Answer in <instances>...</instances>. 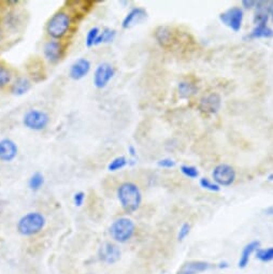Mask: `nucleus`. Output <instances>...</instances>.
<instances>
[{
    "instance_id": "nucleus-13",
    "label": "nucleus",
    "mask_w": 273,
    "mask_h": 274,
    "mask_svg": "<svg viewBox=\"0 0 273 274\" xmlns=\"http://www.w3.org/2000/svg\"><path fill=\"white\" fill-rule=\"evenodd\" d=\"M148 17V11L144 8L135 7L132 8L130 11L125 15L123 22H122V28L123 29H130L134 27L135 25H139Z\"/></svg>"
},
{
    "instance_id": "nucleus-12",
    "label": "nucleus",
    "mask_w": 273,
    "mask_h": 274,
    "mask_svg": "<svg viewBox=\"0 0 273 274\" xmlns=\"http://www.w3.org/2000/svg\"><path fill=\"white\" fill-rule=\"evenodd\" d=\"M92 69V62L87 58H78L69 69V78L73 81H80L88 76Z\"/></svg>"
},
{
    "instance_id": "nucleus-30",
    "label": "nucleus",
    "mask_w": 273,
    "mask_h": 274,
    "mask_svg": "<svg viewBox=\"0 0 273 274\" xmlns=\"http://www.w3.org/2000/svg\"><path fill=\"white\" fill-rule=\"evenodd\" d=\"M181 172L186 177H190V178H197L199 176V171L194 166H188V165L181 166Z\"/></svg>"
},
{
    "instance_id": "nucleus-24",
    "label": "nucleus",
    "mask_w": 273,
    "mask_h": 274,
    "mask_svg": "<svg viewBox=\"0 0 273 274\" xmlns=\"http://www.w3.org/2000/svg\"><path fill=\"white\" fill-rule=\"evenodd\" d=\"M170 37H171V33L169 28H167V27H163V26L158 27L155 31V38L162 47H166L167 43H169Z\"/></svg>"
},
{
    "instance_id": "nucleus-3",
    "label": "nucleus",
    "mask_w": 273,
    "mask_h": 274,
    "mask_svg": "<svg viewBox=\"0 0 273 274\" xmlns=\"http://www.w3.org/2000/svg\"><path fill=\"white\" fill-rule=\"evenodd\" d=\"M47 225L44 215L40 212H29L18 219L16 229L23 237H33L40 234Z\"/></svg>"
},
{
    "instance_id": "nucleus-15",
    "label": "nucleus",
    "mask_w": 273,
    "mask_h": 274,
    "mask_svg": "<svg viewBox=\"0 0 273 274\" xmlns=\"http://www.w3.org/2000/svg\"><path fill=\"white\" fill-rule=\"evenodd\" d=\"M211 267L209 262L202 260H193L183 263L177 270L176 274H200L204 271H208Z\"/></svg>"
},
{
    "instance_id": "nucleus-25",
    "label": "nucleus",
    "mask_w": 273,
    "mask_h": 274,
    "mask_svg": "<svg viewBox=\"0 0 273 274\" xmlns=\"http://www.w3.org/2000/svg\"><path fill=\"white\" fill-rule=\"evenodd\" d=\"M12 81V73L6 66L0 65V90L8 86Z\"/></svg>"
},
{
    "instance_id": "nucleus-16",
    "label": "nucleus",
    "mask_w": 273,
    "mask_h": 274,
    "mask_svg": "<svg viewBox=\"0 0 273 274\" xmlns=\"http://www.w3.org/2000/svg\"><path fill=\"white\" fill-rule=\"evenodd\" d=\"M255 9H256V12L254 15L255 25L256 26L267 25L271 10V2H257Z\"/></svg>"
},
{
    "instance_id": "nucleus-11",
    "label": "nucleus",
    "mask_w": 273,
    "mask_h": 274,
    "mask_svg": "<svg viewBox=\"0 0 273 274\" xmlns=\"http://www.w3.org/2000/svg\"><path fill=\"white\" fill-rule=\"evenodd\" d=\"M222 107V98L218 94L211 93L206 95L199 102V110L207 115L216 114Z\"/></svg>"
},
{
    "instance_id": "nucleus-5",
    "label": "nucleus",
    "mask_w": 273,
    "mask_h": 274,
    "mask_svg": "<svg viewBox=\"0 0 273 274\" xmlns=\"http://www.w3.org/2000/svg\"><path fill=\"white\" fill-rule=\"evenodd\" d=\"M50 115L40 109H30L23 117V125L25 128L33 131L44 130L50 124Z\"/></svg>"
},
{
    "instance_id": "nucleus-4",
    "label": "nucleus",
    "mask_w": 273,
    "mask_h": 274,
    "mask_svg": "<svg viewBox=\"0 0 273 274\" xmlns=\"http://www.w3.org/2000/svg\"><path fill=\"white\" fill-rule=\"evenodd\" d=\"M109 233L115 242L126 243L133 237L135 233V224L128 217H120L112 223Z\"/></svg>"
},
{
    "instance_id": "nucleus-17",
    "label": "nucleus",
    "mask_w": 273,
    "mask_h": 274,
    "mask_svg": "<svg viewBox=\"0 0 273 274\" xmlns=\"http://www.w3.org/2000/svg\"><path fill=\"white\" fill-rule=\"evenodd\" d=\"M260 247V242L259 241H252L249 243H247L241 253L239 261H238V267L240 269H244L247 267L251 256L253 255V253H256V250Z\"/></svg>"
},
{
    "instance_id": "nucleus-23",
    "label": "nucleus",
    "mask_w": 273,
    "mask_h": 274,
    "mask_svg": "<svg viewBox=\"0 0 273 274\" xmlns=\"http://www.w3.org/2000/svg\"><path fill=\"white\" fill-rule=\"evenodd\" d=\"M126 166H128V159L125 156H118L113 158V159L108 165V170L110 172H117L120 171Z\"/></svg>"
},
{
    "instance_id": "nucleus-39",
    "label": "nucleus",
    "mask_w": 273,
    "mask_h": 274,
    "mask_svg": "<svg viewBox=\"0 0 273 274\" xmlns=\"http://www.w3.org/2000/svg\"><path fill=\"white\" fill-rule=\"evenodd\" d=\"M2 40H3V30L0 28V42H2Z\"/></svg>"
},
{
    "instance_id": "nucleus-20",
    "label": "nucleus",
    "mask_w": 273,
    "mask_h": 274,
    "mask_svg": "<svg viewBox=\"0 0 273 274\" xmlns=\"http://www.w3.org/2000/svg\"><path fill=\"white\" fill-rule=\"evenodd\" d=\"M46 184V177L41 172H35L28 178V187L30 191L39 192Z\"/></svg>"
},
{
    "instance_id": "nucleus-27",
    "label": "nucleus",
    "mask_w": 273,
    "mask_h": 274,
    "mask_svg": "<svg viewBox=\"0 0 273 274\" xmlns=\"http://www.w3.org/2000/svg\"><path fill=\"white\" fill-rule=\"evenodd\" d=\"M99 34H100V29L97 26L92 27L87 31L86 38H85V45H86V48L90 49L93 47H95V43H96V41H97V38H98Z\"/></svg>"
},
{
    "instance_id": "nucleus-35",
    "label": "nucleus",
    "mask_w": 273,
    "mask_h": 274,
    "mask_svg": "<svg viewBox=\"0 0 273 274\" xmlns=\"http://www.w3.org/2000/svg\"><path fill=\"white\" fill-rule=\"evenodd\" d=\"M128 153H129L130 157H131V161H129V162H133L136 158V150L134 149L133 145L128 146ZM133 164H135V162H133Z\"/></svg>"
},
{
    "instance_id": "nucleus-31",
    "label": "nucleus",
    "mask_w": 273,
    "mask_h": 274,
    "mask_svg": "<svg viewBox=\"0 0 273 274\" xmlns=\"http://www.w3.org/2000/svg\"><path fill=\"white\" fill-rule=\"evenodd\" d=\"M191 233V225L188 223H184L181 227H180V230H178L177 233V240L178 241H184L186 239V237L190 235Z\"/></svg>"
},
{
    "instance_id": "nucleus-9",
    "label": "nucleus",
    "mask_w": 273,
    "mask_h": 274,
    "mask_svg": "<svg viewBox=\"0 0 273 274\" xmlns=\"http://www.w3.org/2000/svg\"><path fill=\"white\" fill-rule=\"evenodd\" d=\"M122 252L120 247L113 243V242H104L98 249V257L99 259L107 263V265H113L121 259Z\"/></svg>"
},
{
    "instance_id": "nucleus-18",
    "label": "nucleus",
    "mask_w": 273,
    "mask_h": 274,
    "mask_svg": "<svg viewBox=\"0 0 273 274\" xmlns=\"http://www.w3.org/2000/svg\"><path fill=\"white\" fill-rule=\"evenodd\" d=\"M30 89H31L30 80L26 77H19L11 84V87H10V93H11L13 96L20 97V96H24V95H26Z\"/></svg>"
},
{
    "instance_id": "nucleus-14",
    "label": "nucleus",
    "mask_w": 273,
    "mask_h": 274,
    "mask_svg": "<svg viewBox=\"0 0 273 274\" xmlns=\"http://www.w3.org/2000/svg\"><path fill=\"white\" fill-rule=\"evenodd\" d=\"M18 154L17 144L10 138L0 139V162L12 163Z\"/></svg>"
},
{
    "instance_id": "nucleus-26",
    "label": "nucleus",
    "mask_w": 273,
    "mask_h": 274,
    "mask_svg": "<svg viewBox=\"0 0 273 274\" xmlns=\"http://www.w3.org/2000/svg\"><path fill=\"white\" fill-rule=\"evenodd\" d=\"M20 23V18L15 12H8L4 17V25L9 29L16 28Z\"/></svg>"
},
{
    "instance_id": "nucleus-29",
    "label": "nucleus",
    "mask_w": 273,
    "mask_h": 274,
    "mask_svg": "<svg viewBox=\"0 0 273 274\" xmlns=\"http://www.w3.org/2000/svg\"><path fill=\"white\" fill-rule=\"evenodd\" d=\"M200 186L204 189H207V191H210V192H214V193H217L220 191V186H218L214 181H211L210 178L208 177H201L200 178Z\"/></svg>"
},
{
    "instance_id": "nucleus-6",
    "label": "nucleus",
    "mask_w": 273,
    "mask_h": 274,
    "mask_svg": "<svg viewBox=\"0 0 273 274\" xmlns=\"http://www.w3.org/2000/svg\"><path fill=\"white\" fill-rule=\"evenodd\" d=\"M115 76V68L110 62H101L99 64L93 76V84L94 86L98 89H103L108 86V84Z\"/></svg>"
},
{
    "instance_id": "nucleus-21",
    "label": "nucleus",
    "mask_w": 273,
    "mask_h": 274,
    "mask_svg": "<svg viewBox=\"0 0 273 274\" xmlns=\"http://www.w3.org/2000/svg\"><path fill=\"white\" fill-rule=\"evenodd\" d=\"M117 30L111 29V28H104L100 30V34L97 38V41L95 43V47L101 45V44H108L111 43V42L114 41V39L117 38Z\"/></svg>"
},
{
    "instance_id": "nucleus-36",
    "label": "nucleus",
    "mask_w": 273,
    "mask_h": 274,
    "mask_svg": "<svg viewBox=\"0 0 273 274\" xmlns=\"http://www.w3.org/2000/svg\"><path fill=\"white\" fill-rule=\"evenodd\" d=\"M264 212L267 216H273V206H270L264 210Z\"/></svg>"
},
{
    "instance_id": "nucleus-7",
    "label": "nucleus",
    "mask_w": 273,
    "mask_h": 274,
    "mask_svg": "<svg viewBox=\"0 0 273 274\" xmlns=\"http://www.w3.org/2000/svg\"><path fill=\"white\" fill-rule=\"evenodd\" d=\"M219 19L225 26L234 30L235 33H238L243 23V10L240 7L230 8L219 14Z\"/></svg>"
},
{
    "instance_id": "nucleus-32",
    "label": "nucleus",
    "mask_w": 273,
    "mask_h": 274,
    "mask_svg": "<svg viewBox=\"0 0 273 274\" xmlns=\"http://www.w3.org/2000/svg\"><path fill=\"white\" fill-rule=\"evenodd\" d=\"M175 162L171 158H163V159L157 162V166L160 168H164V169H171V168L175 167Z\"/></svg>"
},
{
    "instance_id": "nucleus-19",
    "label": "nucleus",
    "mask_w": 273,
    "mask_h": 274,
    "mask_svg": "<svg viewBox=\"0 0 273 274\" xmlns=\"http://www.w3.org/2000/svg\"><path fill=\"white\" fill-rule=\"evenodd\" d=\"M273 37V29L268 25L255 26V28L251 31L249 35L245 37V39H270Z\"/></svg>"
},
{
    "instance_id": "nucleus-2",
    "label": "nucleus",
    "mask_w": 273,
    "mask_h": 274,
    "mask_svg": "<svg viewBox=\"0 0 273 274\" xmlns=\"http://www.w3.org/2000/svg\"><path fill=\"white\" fill-rule=\"evenodd\" d=\"M71 24L72 19L70 14L60 10V11L55 12L48 20L46 26L47 35L51 38V40L60 41L68 35Z\"/></svg>"
},
{
    "instance_id": "nucleus-10",
    "label": "nucleus",
    "mask_w": 273,
    "mask_h": 274,
    "mask_svg": "<svg viewBox=\"0 0 273 274\" xmlns=\"http://www.w3.org/2000/svg\"><path fill=\"white\" fill-rule=\"evenodd\" d=\"M64 45L60 41L49 40L43 45V56L52 65H55L59 62L64 56Z\"/></svg>"
},
{
    "instance_id": "nucleus-8",
    "label": "nucleus",
    "mask_w": 273,
    "mask_h": 274,
    "mask_svg": "<svg viewBox=\"0 0 273 274\" xmlns=\"http://www.w3.org/2000/svg\"><path fill=\"white\" fill-rule=\"evenodd\" d=\"M236 171L232 166L220 164L214 168L212 172L213 181L218 186H230L236 180Z\"/></svg>"
},
{
    "instance_id": "nucleus-38",
    "label": "nucleus",
    "mask_w": 273,
    "mask_h": 274,
    "mask_svg": "<svg viewBox=\"0 0 273 274\" xmlns=\"http://www.w3.org/2000/svg\"><path fill=\"white\" fill-rule=\"evenodd\" d=\"M270 15H271V18H272V22H273V2H271V10H270Z\"/></svg>"
},
{
    "instance_id": "nucleus-28",
    "label": "nucleus",
    "mask_w": 273,
    "mask_h": 274,
    "mask_svg": "<svg viewBox=\"0 0 273 274\" xmlns=\"http://www.w3.org/2000/svg\"><path fill=\"white\" fill-rule=\"evenodd\" d=\"M256 258L262 262H269L273 260V246L267 248H258L256 250Z\"/></svg>"
},
{
    "instance_id": "nucleus-1",
    "label": "nucleus",
    "mask_w": 273,
    "mask_h": 274,
    "mask_svg": "<svg viewBox=\"0 0 273 274\" xmlns=\"http://www.w3.org/2000/svg\"><path fill=\"white\" fill-rule=\"evenodd\" d=\"M117 196L122 209L126 213L132 214L142 203V194L138 185L132 182L122 183L117 191Z\"/></svg>"
},
{
    "instance_id": "nucleus-37",
    "label": "nucleus",
    "mask_w": 273,
    "mask_h": 274,
    "mask_svg": "<svg viewBox=\"0 0 273 274\" xmlns=\"http://www.w3.org/2000/svg\"><path fill=\"white\" fill-rule=\"evenodd\" d=\"M228 267H229V265H228V263H227L226 261L220 262L219 265H218V268H219V269H227Z\"/></svg>"
},
{
    "instance_id": "nucleus-34",
    "label": "nucleus",
    "mask_w": 273,
    "mask_h": 274,
    "mask_svg": "<svg viewBox=\"0 0 273 274\" xmlns=\"http://www.w3.org/2000/svg\"><path fill=\"white\" fill-rule=\"evenodd\" d=\"M257 5L256 0H243L242 2V7L244 9H253Z\"/></svg>"
},
{
    "instance_id": "nucleus-22",
    "label": "nucleus",
    "mask_w": 273,
    "mask_h": 274,
    "mask_svg": "<svg viewBox=\"0 0 273 274\" xmlns=\"http://www.w3.org/2000/svg\"><path fill=\"white\" fill-rule=\"evenodd\" d=\"M177 92L181 98L186 99V98H191L194 96V95H196V93L198 92V88L192 83L181 82V83H178V85H177Z\"/></svg>"
},
{
    "instance_id": "nucleus-33",
    "label": "nucleus",
    "mask_w": 273,
    "mask_h": 274,
    "mask_svg": "<svg viewBox=\"0 0 273 274\" xmlns=\"http://www.w3.org/2000/svg\"><path fill=\"white\" fill-rule=\"evenodd\" d=\"M85 198H86V195L84 192H78L76 193L75 195H73V203H75L76 207L80 208L83 206L84 201H85Z\"/></svg>"
}]
</instances>
